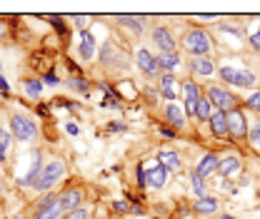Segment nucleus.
I'll return each mask as SVG.
<instances>
[{
	"mask_svg": "<svg viewBox=\"0 0 260 219\" xmlns=\"http://www.w3.org/2000/svg\"><path fill=\"white\" fill-rule=\"evenodd\" d=\"M153 37H155V45L160 48L162 53H175V40H173V35L165 28H155Z\"/></svg>",
	"mask_w": 260,
	"mask_h": 219,
	"instance_id": "10",
	"label": "nucleus"
},
{
	"mask_svg": "<svg viewBox=\"0 0 260 219\" xmlns=\"http://www.w3.org/2000/svg\"><path fill=\"white\" fill-rule=\"evenodd\" d=\"M138 67L145 75H155L158 72V58H153L148 50H138Z\"/></svg>",
	"mask_w": 260,
	"mask_h": 219,
	"instance_id": "9",
	"label": "nucleus"
},
{
	"mask_svg": "<svg viewBox=\"0 0 260 219\" xmlns=\"http://www.w3.org/2000/svg\"><path fill=\"white\" fill-rule=\"evenodd\" d=\"M65 132H68V135H78L80 129H78V125H70V122H68V125H65Z\"/></svg>",
	"mask_w": 260,
	"mask_h": 219,
	"instance_id": "33",
	"label": "nucleus"
},
{
	"mask_svg": "<svg viewBox=\"0 0 260 219\" xmlns=\"http://www.w3.org/2000/svg\"><path fill=\"white\" fill-rule=\"evenodd\" d=\"M160 93H162V97H168L170 102H173V97L178 95V85H175V77L170 75V72H165L160 77Z\"/></svg>",
	"mask_w": 260,
	"mask_h": 219,
	"instance_id": "14",
	"label": "nucleus"
},
{
	"mask_svg": "<svg viewBox=\"0 0 260 219\" xmlns=\"http://www.w3.org/2000/svg\"><path fill=\"white\" fill-rule=\"evenodd\" d=\"M58 202H60V207H63V212H73V209H78V204H80V192L78 189H68L63 192L60 197H58Z\"/></svg>",
	"mask_w": 260,
	"mask_h": 219,
	"instance_id": "11",
	"label": "nucleus"
},
{
	"mask_svg": "<svg viewBox=\"0 0 260 219\" xmlns=\"http://www.w3.org/2000/svg\"><path fill=\"white\" fill-rule=\"evenodd\" d=\"M45 82H48V85H58V77H55L53 72H48V75H45Z\"/></svg>",
	"mask_w": 260,
	"mask_h": 219,
	"instance_id": "32",
	"label": "nucleus"
},
{
	"mask_svg": "<svg viewBox=\"0 0 260 219\" xmlns=\"http://www.w3.org/2000/svg\"><path fill=\"white\" fill-rule=\"evenodd\" d=\"M160 164H162V169H178V167H180V159H178L175 152L162 150L160 152Z\"/></svg>",
	"mask_w": 260,
	"mask_h": 219,
	"instance_id": "20",
	"label": "nucleus"
},
{
	"mask_svg": "<svg viewBox=\"0 0 260 219\" xmlns=\"http://www.w3.org/2000/svg\"><path fill=\"white\" fill-rule=\"evenodd\" d=\"M0 90H8V82H5L3 77H0Z\"/></svg>",
	"mask_w": 260,
	"mask_h": 219,
	"instance_id": "36",
	"label": "nucleus"
},
{
	"mask_svg": "<svg viewBox=\"0 0 260 219\" xmlns=\"http://www.w3.org/2000/svg\"><path fill=\"white\" fill-rule=\"evenodd\" d=\"M240 169V159L238 157H225V159H220V164H218V172L223 174V177H230V174H235Z\"/></svg>",
	"mask_w": 260,
	"mask_h": 219,
	"instance_id": "16",
	"label": "nucleus"
},
{
	"mask_svg": "<svg viewBox=\"0 0 260 219\" xmlns=\"http://www.w3.org/2000/svg\"><path fill=\"white\" fill-rule=\"evenodd\" d=\"M210 127L215 132V137H225L228 135V112H213L210 115Z\"/></svg>",
	"mask_w": 260,
	"mask_h": 219,
	"instance_id": "12",
	"label": "nucleus"
},
{
	"mask_svg": "<svg viewBox=\"0 0 260 219\" xmlns=\"http://www.w3.org/2000/svg\"><path fill=\"white\" fill-rule=\"evenodd\" d=\"M220 219H235V217H230V214H225V217H220Z\"/></svg>",
	"mask_w": 260,
	"mask_h": 219,
	"instance_id": "38",
	"label": "nucleus"
},
{
	"mask_svg": "<svg viewBox=\"0 0 260 219\" xmlns=\"http://www.w3.org/2000/svg\"><path fill=\"white\" fill-rule=\"evenodd\" d=\"M165 177H168V169H162V167H153L150 169V177L145 180V185L148 187H153V189H158L165 185Z\"/></svg>",
	"mask_w": 260,
	"mask_h": 219,
	"instance_id": "17",
	"label": "nucleus"
},
{
	"mask_svg": "<svg viewBox=\"0 0 260 219\" xmlns=\"http://www.w3.org/2000/svg\"><path fill=\"white\" fill-rule=\"evenodd\" d=\"M75 25H78V28H83V25H85V18H83V15H78V18H75Z\"/></svg>",
	"mask_w": 260,
	"mask_h": 219,
	"instance_id": "35",
	"label": "nucleus"
},
{
	"mask_svg": "<svg viewBox=\"0 0 260 219\" xmlns=\"http://www.w3.org/2000/svg\"><path fill=\"white\" fill-rule=\"evenodd\" d=\"M193 70L198 72V75H205V77H208V75H213L215 67H213V60H210V58H195Z\"/></svg>",
	"mask_w": 260,
	"mask_h": 219,
	"instance_id": "19",
	"label": "nucleus"
},
{
	"mask_svg": "<svg viewBox=\"0 0 260 219\" xmlns=\"http://www.w3.org/2000/svg\"><path fill=\"white\" fill-rule=\"evenodd\" d=\"M63 207H60V202H58V197H53V194H48V197H43V202H40V207H38V212H35V217L32 219H58L63 217Z\"/></svg>",
	"mask_w": 260,
	"mask_h": 219,
	"instance_id": "5",
	"label": "nucleus"
},
{
	"mask_svg": "<svg viewBox=\"0 0 260 219\" xmlns=\"http://www.w3.org/2000/svg\"><path fill=\"white\" fill-rule=\"evenodd\" d=\"M228 135L235 140H245L248 129H245V117L240 110H230L228 112Z\"/></svg>",
	"mask_w": 260,
	"mask_h": 219,
	"instance_id": "6",
	"label": "nucleus"
},
{
	"mask_svg": "<svg viewBox=\"0 0 260 219\" xmlns=\"http://www.w3.org/2000/svg\"><path fill=\"white\" fill-rule=\"evenodd\" d=\"M195 115H198L200 120H210V100H208V97H200V100H198Z\"/></svg>",
	"mask_w": 260,
	"mask_h": 219,
	"instance_id": "23",
	"label": "nucleus"
},
{
	"mask_svg": "<svg viewBox=\"0 0 260 219\" xmlns=\"http://www.w3.org/2000/svg\"><path fill=\"white\" fill-rule=\"evenodd\" d=\"M63 174H65V164L60 162V159H53L50 164H45L43 169H40V174H38V180H35V185L32 187H38V189H50L55 182H60L63 180Z\"/></svg>",
	"mask_w": 260,
	"mask_h": 219,
	"instance_id": "1",
	"label": "nucleus"
},
{
	"mask_svg": "<svg viewBox=\"0 0 260 219\" xmlns=\"http://www.w3.org/2000/svg\"><path fill=\"white\" fill-rule=\"evenodd\" d=\"M80 55L85 58V60H90V58H95V37H93V32H83V42H80Z\"/></svg>",
	"mask_w": 260,
	"mask_h": 219,
	"instance_id": "15",
	"label": "nucleus"
},
{
	"mask_svg": "<svg viewBox=\"0 0 260 219\" xmlns=\"http://www.w3.org/2000/svg\"><path fill=\"white\" fill-rule=\"evenodd\" d=\"M183 95H185V110L195 115V105H198V100H200V87H198V82H185L183 85Z\"/></svg>",
	"mask_w": 260,
	"mask_h": 219,
	"instance_id": "8",
	"label": "nucleus"
},
{
	"mask_svg": "<svg viewBox=\"0 0 260 219\" xmlns=\"http://www.w3.org/2000/svg\"><path fill=\"white\" fill-rule=\"evenodd\" d=\"M10 219H30V217H25V214H15V217H10Z\"/></svg>",
	"mask_w": 260,
	"mask_h": 219,
	"instance_id": "37",
	"label": "nucleus"
},
{
	"mask_svg": "<svg viewBox=\"0 0 260 219\" xmlns=\"http://www.w3.org/2000/svg\"><path fill=\"white\" fill-rule=\"evenodd\" d=\"M185 48L193 53V55H208L213 42H210V35L205 30H190L185 35Z\"/></svg>",
	"mask_w": 260,
	"mask_h": 219,
	"instance_id": "3",
	"label": "nucleus"
},
{
	"mask_svg": "<svg viewBox=\"0 0 260 219\" xmlns=\"http://www.w3.org/2000/svg\"><path fill=\"white\" fill-rule=\"evenodd\" d=\"M250 45H253L255 50H260V25H258V30L250 35Z\"/></svg>",
	"mask_w": 260,
	"mask_h": 219,
	"instance_id": "31",
	"label": "nucleus"
},
{
	"mask_svg": "<svg viewBox=\"0 0 260 219\" xmlns=\"http://www.w3.org/2000/svg\"><path fill=\"white\" fill-rule=\"evenodd\" d=\"M250 140H253V145H258L260 147V125H255L250 129Z\"/></svg>",
	"mask_w": 260,
	"mask_h": 219,
	"instance_id": "30",
	"label": "nucleus"
},
{
	"mask_svg": "<svg viewBox=\"0 0 260 219\" xmlns=\"http://www.w3.org/2000/svg\"><path fill=\"white\" fill-rule=\"evenodd\" d=\"M8 147H10V135H8L5 129H0V162L5 159V152H8Z\"/></svg>",
	"mask_w": 260,
	"mask_h": 219,
	"instance_id": "26",
	"label": "nucleus"
},
{
	"mask_svg": "<svg viewBox=\"0 0 260 219\" xmlns=\"http://www.w3.org/2000/svg\"><path fill=\"white\" fill-rule=\"evenodd\" d=\"M210 102L220 110V112H228V110H233V105H235V97L228 93V90H223V87H210Z\"/></svg>",
	"mask_w": 260,
	"mask_h": 219,
	"instance_id": "7",
	"label": "nucleus"
},
{
	"mask_svg": "<svg viewBox=\"0 0 260 219\" xmlns=\"http://www.w3.org/2000/svg\"><path fill=\"white\" fill-rule=\"evenodd\" d=\"M10 129H13V137L23 140V142H30L38 137V127L30 117H23V115H13L10 117Z\"/></svg>",
	"mask_w": 260,
	"mask_h": 219,
	"instance_id": "2",
	"label": "nucleus"
},
{
	"mask_svg": "<svg viewBox=\"0 0 260 219\" xmlns=\"http://www.w3.org/2000/svg\"><path fill=\"white\" fill-rule=\"evenodd\" d=\"M120 23H123V25H128V28H133L135 32L143 30V25H140L138 20H130V18H125V15H120Z\"/></svg>",
	"mask_w": 260,
	"mask_h": 219,
	"instance_id": "29",
	"label": "nucleus"
},
{
	"mask_svg": "<svg viewBox=\"0 0 260 219\" xmlns=\"http://www.w3.org/2000/svg\"><path fill=\"white\" fill-rule=\"evenodd\" d=\"M218 164H220V157L218 155H205L203 159H200V164H198V174H200V177H205V174L215 172V169H218Z\"/></svg>",
	"mask_w": 260,
	"mask_h": 219,
	"instance_id": "13",
	"label": "nucleus"
},
{
	"mask_svg": "<svg viewBox=\"0 0 260 219\" xmlns=\"http://www.w3.org/2000/svg\"><path fill=\"white\" fill-rule=\"evenodd\" d=\"M245 105L250 107V110H260V93H253L248 100H245Z\"/></svg>",
	"mask_w": 260,
	"mask_h": 219,
	"instance_id": "28",
	"label": "nucleus"
},
{
	"mask_svg": "<svg viewBox=\"0 0 260 219\" xmlns=\"http://www.w3.org/2000/svg\"><path fill=\"white\" fill-rule=\"evenodd\" d=\"M215 209H218V199H213V197H200L195 202V212H200V214H210Z\"/></svg>",
	"mask_w": 260,
	"mask_h": 219,
	"instance_id": "18",
	"label": "nucleus"
},
{
	"mask_svg": "<svg viewBox=\"0 0 260 219\" xmlns=\"http://www.w3.org/2000/svg\"><path fill=\"white\" fill-rule=\"evenodd\" d=\"M88 217H90V209H85V207H78V209L63 214V219H88Z\"/></svg>",
	"mask_w": 260,
	"mask_h": 219,
	"instance_id": "25",
	"label": "nucleus"
},
{
	"mask_svg": "<svg viewBox=\"0 0 260 219\" xmlns=\"http://www.w3.org/2000/svg\"><path fill=\"white\" fill-rule=\"evenodd\" d=\"M190 182H193L195 194H198V197H205V180H203V177H200L198 172H195L193 177H190Z\"/></svg>",
	"mask_w": 260,
	"mask_h": 219,
	"instance_id": "24",
	"label": "nucleus"
},
{
	"mask_svg": "<svg viewBox=\"0 0 260 219\" xmlns=\"http://www.w3.org/2000/svg\"><path fill=\"white\" fill-rule=\"evenodd\" d=\"M23 87H25V93L32 95V97H38V95H40V82H38V80H25V85H23Z\"/></svg>",
	"mask_w": 260,
	"mask_h": 219,
	"instance_id": "27",
	"label": "nucleus"
},
{
	"mask_svg": "<svg viewBox=\"0 0 260 219\" xmlns=\"http://www.w3.org/2000/svg\"><path fill=\"white\" fill-rule=\"evenodd\" d=\"M165 115H168V120H170V122H173L175 127H180L183 122H185V120H183V110H180V107H178L175 102H170V105H168Z\"/></svg>",
	"mask_w": 260,
	"mask_h": 219,
	"instance_id": "22",
	"label": "nucleus"
},
{
	"mask_svg": "<svg viewBox=\"0 0 260 219\" xmlns=\"http://www.w3.org/2000/svg\"><path fill=\"white\" fill-rule=\"evenodd\" d=\"M220 77L230 85H238V87H253L255 85V75L248 72V70H238V67H220Z\"/></svg>",
	"mask_w": 260,
	"mask_h": 219,
	"instance_id": "4",
	"label": "nucleus"
},
{
	"mask_svg": "<svg viewBox=\"0 0 260 219\" xmlns=\"http://www.w3.org/2000/svg\"><path fill=\"white\" fill-rule=\"evenodd\" d=\"M115 209H118V212H128L130 207L128 204H123V202H118V204H115Z\"/></svg>",
	"mask_w": 260,
	"mask_h": 219,
	"instance_id": "34",
	"label": "nucleus"
},
{
	"mask_svg": "<svg viewBox=\"0 0 260 219\" xmlns=\"http://www.w3.org/2000/svg\"><path fill=\"white\" fill-rule=\"evenodd\" d=\"M178 65H180V58L175 53H162L158 58V67H162V70H175Z\"/></svg>",
	"mask_w": 260,
	"mask_h": 219,
	"instance_id": "21",
	"label": "nucleus"
}]
</instances>
